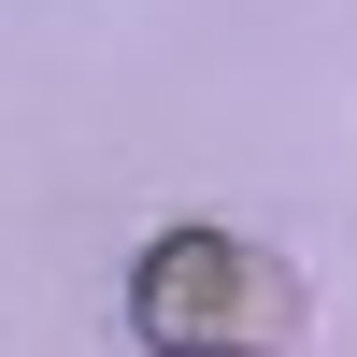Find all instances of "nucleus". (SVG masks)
I'll return each mask as SVG.
<instances>
[{"mask_svg":"<svg viewBox=\"0 0 357 357\" xmlns=\"http://www.w3.org/2000/svg\"><path fill=\"white\" fill-rule=\"evenodd\" d=\"M129 329L158 357H301L314 286L243 229H172V243L129 257Z\"/></svg>","mask_w":357,"mask_h":357,"instance_id":"nucleus-1","label":"nucleus"}]
</instances>
